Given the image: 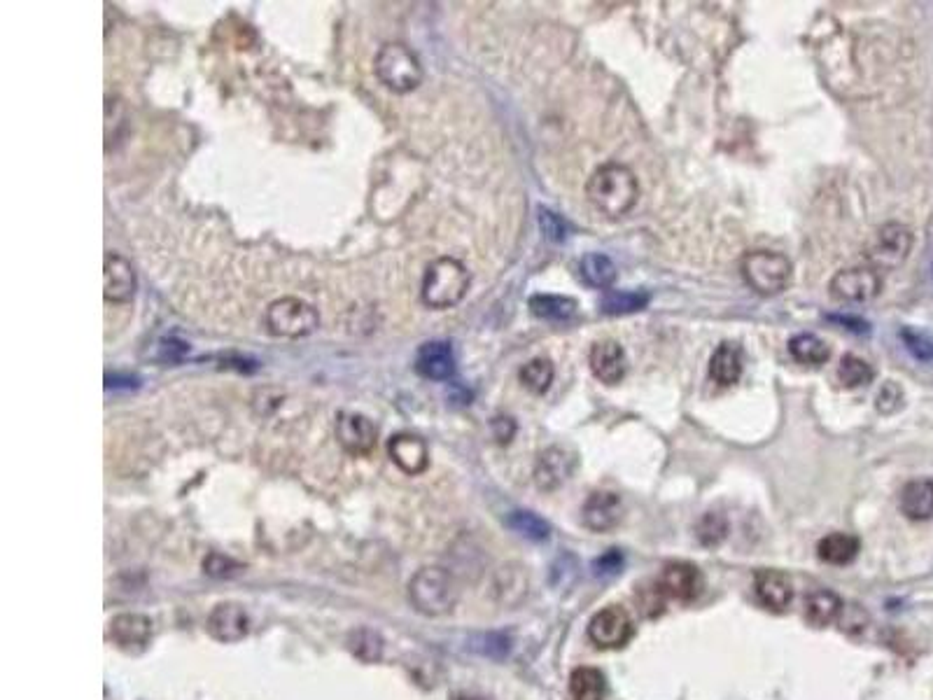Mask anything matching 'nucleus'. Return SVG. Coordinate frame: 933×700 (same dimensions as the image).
Listing matches in <instances>:
<instances>
[{
	"label": "nucleus",
	"mask_w": 933,
	"mask_h": 700,
	"mask_svg": "<svg viewBox=\"0 0 933 700\" xmlns=\"http://www.w3.org/2000/svg\"><path fill=\"white\" fill-rule=\"evenodd\" d=\"M586 196L595 210L607 217H623L640 196V182L626 164H605L586 182Z\"/></svg>",
	"instance_id": "f257e3e1"
},
{
	"label": "nucleus",
	"mask_w": 933,
	"mask_h": 700,
	"mask_svg": "<svg viewBox=\"0 0 933 700\" xmlns=\"http://www.w3.org/2000/svg\"><path fill=\"white\" fill-rule=\"evenodd\" d=\"M472 285V273L455 257H439L427 264L423 276V301L434 311L458 306Z\"/></svg>",
	"instance_id": "f03ea898"
},
{
	"label": "nucleus",
	"mask_w": 933,
	"mask_h": 700,
	"mask_svg": "<svg viewBox=\"0 0 933 700\" xmlns=\"http://www.w3.org/2000/svg\"><path fill=\"white\" fill-rule=\"evenodd\" d=\"M409 600L420 614L444 616L460 600L458 579L444 567H423L409 581Z\"/></svg>",
	"instance_id": "7ed1b4c3"
},
{
	"label": "nucleus",
	"mask_w": 933,
	"mask_h": 700,
	"mask_svg": "<svg viewBox=\"0 0 933 700\" xmlns=\"http://www.w3.org/2000/svg\"><path fill=\"white\" fill-rule=\"evenodd\" d=\"M376 77L395 94H409V91L418 89L423 82V63H420L418 54L413 52L404 42H385L378 49L374 61Z\"/></svg>",
	"instance_id": "20e7f679"
},
{
	"label": "nucleus",
	"mask_w": 933,
	"mask_h": 700,
	"mask_svg": "<svg viewBox=\"0 0 933 700\" xmlns=\"http://www.w3.org/2000/svg\"><path fill=\"white\" fill-rule=\"evenodd\" d=\"M742 276H745L747 285L754 292L763 294V297H773L787 290L791 283V262L782 252L770 250H754L742 257L740 264Z\"/></svg>",
	"instance_id": "39448f33"
},
{
	"label": "nucleus",
	"mask_w": 933,
	"mask_h": 700,
	"mask_svg": "<svg viewBox=\"0 0 933 700\" xmlns=\"http://www.w3.org/2000/svg\"><path fill=\"white\" fill-rule=\"evenodd\" d=\"M266 329L283 339H301L313 334L320 325V315L311 304L299 297H283L266 308Z\"/></svg>",
	"instance_id": "423d86ee"
},
{
	"label": "nucleus",
	"mask_w": 933,
	"mask_h": 700,
	"mask_svg": "<svg viewBox=\"0 0 933 700\" xmlns=\"http://www.w3.org/2000/svg\"><path fill=\"white\" fill-rule=\"evenodd\" d=\"M913 243H915L913 231H910L906 224H901V222L882 224L866 245L868 266H873L875 271L899 269V266L910 257Z\"/></svg>",
	"instance_id": "0eeeda50"
},
{
	"label": "nucleus",
	"mask_w": 933,
	"mask_h": 700,
	"mask_svg": "<svg viewBox=\"0 0 933 700\" xmlns=\"http://www.w3.org/2000/svg\"><path fill=\"white\" fill-rule=\"evenodd\" d=\"M635 623L626 607H602L588 623V637L598 649H621L633 640Z\"/></svg>",
	"instance_id": "6e6552de"
},
{
	"label": "nucleus",
	"mask_w": 933,
	"mask_h": 700,
	"mask_svg": "<svg viewBox=\"0 0 933 700\" xmlns=\"http://www.w3.org/2000/svg\"><path fill=\"white\" fill-rule=\"evenodd\" d=\"M831 297L840 304H866L882 290V278L873 266H852L831 278Z\"/></svg>",
	"instance_id": "1a4fd4ad"
},
{
	"label": "nucleus",
	"mask_w": 933,
	"mask_h": 700,
	"mask_svg": "<svg viewBox=\"0 0 933 700\" xmlns=\"http://www.w3.org/2000/svg\"><path fill=\"white\" fill-rule=\"evenodd\" d=\"M154 635V623L150 616L138 612H124L112 616L108 626V637L117 649L126 654H143L150 647Z\"/></svg>",
	"instance_id": "9d476101"
},
{
	"label": "nucleus",
	"mask_w": 933,
	"mask_h": 700,
	"mask_svg": "<svg viewBox=\"0 0 933 700\" xmlns=\"http://www.w3.org/2000/svg\"><path fill=\"white\" fill-rule=\"evenodd\" d=\"M661 591L665 593V598L677 600V602H693L700 598L705 588V577L700 572V567L693 563H686V560H675V563H668L663 567L661 577L656 579Z\"/></svg>",
	"instance_id": "9b49d317"
},
{
	"label": "nucleus",
	"mask_w": 933,
	"mask_h": 700,
	"mask_svg": "<svg viewBox=\"0 0 933 700\" xmlns=\"http://www.w3.org/2000/svg\"><path fill=\"white\" fill-rule=\"evenodd\" d=\"M378 430L367 416L355 411H341L336 416V441L350 455H369L376 448Z\"/></svg>",
	"instance_id": "f8f14e48"
},
{
	"label": "nucleus",
	"mask_w": 933,
	"mask_h": 700,
	"mask_svg": "<svg viewBox=\"0 0 933 700\" xmlns=\"http://www.w3.org/2000/svg\"><path fill=\"white\" fill-rule=\"evenodd\" d=\"M574 469H577V455L567 451L563 446H551L537 458L535 465V483L539 490L551 493L558 490L563 483L572 479Z\"/></svg>",
	"instance_id": "ddd939ff"
},
{
	"label": "nucleus",
	"mask_w": 933,
	"mask_h": 700,
	"mask_svg": "<svg viewBox=\"0 0 933 700\" xmlns=\"http://www.w3.org/2000/svg\"><path fill=\"white\" fill-rule=\"evenodd\" d=\"M138 287L136 271L131 262L117 252H108L103 264V297L108 304H126Z\"/></svg>",
	"instance_id": "4468645a"
},
{
	"label": "nucleus",
	"mask_w": 933,
	"mask_h": 700,
	"mask_svg": "<svg viewBox=\"0 0 933 700\" xmlns=\"http://www.w3.org/2000/svg\"><path fill=\"white\" fill-rule=\"evenodd\" d=\"M623 502L612 490H595L581 507V521L593 532H609L621 523Z\"/></svg>",
	"instance_id": "2eb2a0df"
},
{
	"label": "nucleus",
	"mask_w": 933,
	"mask_h": 700,
	"mask_svg": "<svg viewBox=\"0 0 933 700\" xmlns=\"http://www.w3.org/2000/svg\"><path fill=\"white\" fill-rule=\"evenodd\" d=\"M206 628L210 637L217 642H238L243 640L250 630L248 612H245L243 605H238V602H220V605H215L213 612L208 614Z\"/></svg>",
	"instance_id": "dca6fc26"
},
{
	"label": "nucleus",
	"mask_w": 933,
	"mask_h": 700,
	"mask_svg": "<svg viewBox=\"0 0 933 700\" xmlns=\"http://www.w3.org/2000/svg\"><path fill=\"white\" fill-rule=\"evenodd\" d=\"M413 369L427 381H451L455 376V355L448 341H427L418 348Z\"/></svg>",
	"instance_id": "f3484780"
},
{
	"label": "nucleus",
	"mask_w": 933,
	"mask_h": 700,
	"mask_svg": "<svg viewBox=\"0 0 933 700\" xmlns=\"http://www.w3.org/2000/svg\"><path fill=\"white\" fill-rule=\"evenodd\" d=\"M588 362H591L593 376L605 385L621 383V378L626 376V350L612 339L595 341Z\"/></svg>",
	"instance_id": "a211bd4d"
},
{
	"label": "nucleus",
	"mask_w": 933,
	"mask_h": 700,
	"mask_svg": "<svg viewBox=\"0 0 933 700\" xmlns=\"http://www.w3.org/2000/svg\"><path fill=\"white\" fill-rule=\"evenodd\" d=\"M754 593L763 607L784 612L794 600V581L782 570H759L754 577Z\"/></svg>",
	"instance_id": "6ab92c4d"
},
{
	"label": "nucleus",
	"mask_w": 933,
	"mask_h": 700,
	"mask_svg": "<svg viewBox=\"0 0 933 700\" xmlns=\"http://www.w3.org/2000/svg\"><path fill=\"white\" fill-rule=\"evenodd\" d=\"M388 453L392 462L409 476L423 474L427 465H430V451H427L425 441L416 437V434H395V437L388 441Z\"/></svg>",
	"instance_id": "aec40b11"
},
{
	"label": "nucleus",
	"mask_w": 933,
	"mask_h": 700,
	"mask_svg": "<svg viewBox=\"0 0 933 700\" xmlns=\"http://www.w3.org/2000/svg\"><path fill=\"white\" fill-rule=\"evenodd\" d=\"M899 507L910 521H929L933 516V481L915 479L901 488Z\"/></svg>",
	"instance_id": "412c9836"
},
{
	"label": "nucleus",
	"mask_w": 933,
	"mask_h": 700,
	"mask_svg": "<svg viewBox=\"0 0 933 700\" xmlns=\"http://www.w3.org/2000/svg\"><path fill=\"white\" fill-rule=\"evenodd\" d=\"M528 588H530V577L523 567L507 565L495 572L493 593H495L497 602L504 607H516L518 602H523L525 595H528Z\"/></svg>",
	"instance_id": "4be33fe9"
},
{
	"label": "nucleus",
	"mask_w": 933,
	"mask_h": 700,
	"mask_svg": "<svg viewBox=\"0 0 933 700\" xmlns=\"http://www.w3.org/2000/svg\"><path fill=\"white\" fill-rule=\"evenodd\" d=\"M840 612H843V600H840L838 593L829 591V588L812 591L808 600H805V619L815 628L831 626L833 621H838Z\"/></svg>",
	"instance_id": "5701e85b"
},
{
	"label": "nucleus",
	"mask_w": 933,
	"mask_h": 700,
	"mask_svg": "<svg viewBox=\"0 0 933 700\" xmlns=\"http://www.w3.org/2000/svg\"><path fill=\"white\" fill-rule=\"evenodd\" d=\"M859 551L861 542L850 532H831L817 544L819 558L829 565H850L859 556Z\"/></svg>",
	"instance_id": "b1692460"
},
{
	"label": "nucleus",
	"mask_w": 933,
	"mask_h": 700,
	"mask_svg": "<svg viewBox=\"0 0 933 700\" xmlns=\"http://www.w3.org/2000/svg\"><path fill=\"white\" fill-rule=\"evenodd\" d=\"M710 376L714 383L724 385H735L742 376V353L735 343H721V346L714 350L712 360H710Z\"/></svg>",
	"instance_id": "393cba45"
},
{
	"label": "nucleus",
	"mask_w": 933,
	"mask_h": 700,
	"mask_svg": "<svg viewBox=\"0 0 933 700\" xmlns=\"http://www.w3.org/2000/svg\"><path fill=\"white\" fill-rule=\"evenodd\" d=\"M570 696L572 700H605L607 698V677L602 670L584 665V668L572 670L570 675Z\"/></svg>",
	"instance_id": "a878e982"
},
{
	"label": "nucleus",
	"mask_w": 933,
	"mask_h": 700,
	"mask_svg": "<svg viewBox=\"0 0 933 700\" xmlns=\"http://www.w3.org/2000/svg\"><path fill=\"white\" fill-rule=\"evenodd\" d=\"M528 306L535 318L551 322L570 320L577 313V301L572 297H563V294H532Z\"/></svg>",
	"instance_id": "bb28decb"
},
{
	"label": "nucleus",
	"mask_w": 933,
	"mask_h": 700,
	"mask_svg": "<svg viewBox=\"0 0 933 700\" xmlns=\"http://www.w3.org/2000/svg\"><path fill=\"white\" fill-rule=\"evenodd\" d=\"M579 271H581V278H584V283L595 287V290L607 292L616 280L614 262L607 255H600V252L584 255V259L579 262Z\"/></svg>",
	"instance_id": "cd10ccee"
},
{
	"label": "nucleus",
	"mask_w": 933,
	"mask_h": 700,
	"mask_svg": "<svg viewBox=\"0 0 933 700\" xmlns=\"http://www.w3.org/2000/svg\"><path fill=\"white\" fill-rule=\"evenodd\" d=\"M649 292L644 290H607L600 299V311L607 315H628L649 306Z\"/></svg>",
	"instance_id": "c85d7f7f"
},
{
	"label": "nucleus",
	"mask_w": 933,
	"mask_h": 700,
	"mask_svg": "<svg viewBox=\"0 0 933 700\" xmlns=\"http://www.w3.org/2000/svg\"><path fill=\"white\" fill-rule=\"evenodd\" d=\"M789 353L796 362L819 367V364L829 362L831 348L826 346V341H822L815 334H798L789 341Z\"/></svg>",
	"instance_id": "c756f323"
},
{
	"label": "nucleus",
	"mask_w": 933,
	"mask_h": 700,
	"mask_svg": "<svg viewBox=\"0 0 933 700\" xmlns=\"http://www.w3.org/2000/svg\"><path fill=\"white\" fill-rule=\"evenodd\" d=\"M553 376H556V369H553L549 357H535V360L523 364L521 374H518L523 388L530 390L532 395H544L551 388Z\"/></svg>",
	"instance_id": "7c9ffc66"
},
{
	"label": "nucleus",
	"mask_w": 933,
	"mask_h": 700,
	"mask_svg": "<svg viewBox=\"0 0 933 700\" xmlns=\"http://www.w3.org/2000/svg\"><path fill=\"white\" fill-rule=\"evenodd\" d=\"M507 525L521 537L530 539V542H544V539L551 537V525L542 516H537L535 511H511L507 516Z\"/></svg>",
	"instance_id": "2f4dec72"
},
{
	"label": "nucleus",
	"mask_w": 933,
	"mask_h": 700,
	"mask_svg": "<svg viewBox=\"0 0 933 700\" xmlns=\"http://www.w3.org/2000/svg\"><path fill=\"white\" fill-rule=\"evenodd\" d=\"M348 649L362 663H376L383 656V637L371 628H357L348 637Z\"/></svg>",
	"instance_id": "473e14b6"
},
{
	"label": "nucleus",
	"mask_w": 933,
	"mask_h": 700,
	"mask_svg": "<svg viewBox=\"0 0 933 700\" xmlns=\"http://www.w3.org/2000/svg\"><path fill=\"white\" fill-rule=\"evenodd\" d=\"M696 537L703 546H719L728 537V518L719 511H707L696 523Z\"/></svg>",
	"instance_id": "72a5a7b5"
},
{
	"label": "nucleus",
	"mask_w": 933,
	"mask_h": 700,
	"mask_svg": "<svg viewBox=\"0 0 933 700\" xmlns=\"http://www.w3.org/2000/svg\"><path fill=\"white\" fill-rule=\"evenodd\" d=\"M838 378L845 388H861V385H868L873 381V369L871 364L861 360V357L845 355L843 360H840Z\"/></svg>",
	"instance_id": "f704fd0d"
},
{
	"label": "nucleus",
	"mask_w": 933,
	"mask_h": 700,
	"mask_svg": "<svg viewBox=\"0 0 933 700\" xmlns=\"http://www.w3.org/2000/svg\"><path fill=\"white\" fill-rule=\"evenodd\" d=\"M469 647H472L474 651H479V654H483V656L502 658V656L507 654V651L511 649V644H509V640H507V637H504V635L488 633V635L474 637Z\"/></svg>",
	"instance_id": "c9c22d12"
},
{
	"label": "nucleus",
	"mask_w": 933,
	"mask_h": 700,
	"mask_svg": "<svg viewBox=\"0 0 933 700\" xmlns=\"http://www.w3.org/2000/svg\"><path fill=\"white\" fill-rule=\"evenodd\" d=\"M539 229H542V234L553 243H563L567 238V224L563 217L553 213V210H539Z\"/></svg>",
	"instance_id": "e433bc0d"
},
{
	"label": "nucleus",
	"mask_w": 933,
	"mask_h": 700,
	"mask_svg": "<svg viewBox=\"0 0 933 700\" xmlns=\"http://www.w3.org/2000/svg\"><path fill=\"white\" fill-rule=\"evenodd\" d=\"M238 570H241V563H236L234 558L222 556V553L217 551L208 553L206 560H203V572H206L208 577H231V574H236Z\"/></svg>",
	"instance_id": "4c0bfd02"
},
{
	"label": "nucleus",
	"mask_w": 933,
	"mask_h": 700,
	"mask_svg": "<svg viewBox=\"0 0 933 700\" xmlns=\"http://www.w3.org/2000/svg\"><path fill=\"white\" fill-rule=\"evenodd\" d=\"M637 602H640L642 612L647 616L661 614L663 607H665V593L661 591V586H658V581H654V586H651V588H647V586L637 588Z\"/></svg>",
	"instance_id": "58836bf2"
},
{
	"label": "nucleus",
	"mask_w": 933,
	"mask_h": 700,
	"mask_svg": "<svg viewBox=\"0 0 933 700\" xmlns=\"http://www.w3.org/2000/svg\"><path fill=\"white\" fill-rule=\"evenodd\" d=\"M903 406V390L894 381H887L878 392V411L896 413Z\"/></svg>",
	"instance_id": "ea45409f"
},
{
	"label": "nucleus",
	"mask_w": 933,
	"mask_h": 700,
	"mask_svg": "<svg viewBox=\"0 0 933 700\" xmlns=\"http://www.w3.org/2000/svg\"><path fill=\"white\" fill-rule=\"evenodd\" d=\"M903 341L917 360H933V341L913 329H903Z\"/></svg>",
	"instance_id": "a19ab883"
},
{
	"label": "nucleus",
	"mask_w": 933,
	"mask_h": 700,
	"mask_svg": "<svg viewBox=\"0 0 933 700\" xmlns=\"http://www.w3.org/2000/svg\"><path fill=\"white\" fill-rule=\"evenodd\" d=\"M838 621L847 633H861L868 623V614L859 605H843V612H840Z\"/></svg>",
	"instance_id": "79ce46f5"
},
{
	"label": "nucleus",
	"mask_w": 933,
	"mask_h": 700,
	"mask_svg": "<svg viewBox=\"0 0 933 700\" xmlns=\"http://www.w3.org/2000/svg\"><path fill=\"white\" fill-rule=\"evenodd\" d=\"M490 427H493L495 439L500 441V444H509V441L514 439V434H516V423H514V418H509V416L493 418Z\"/></svg>",
	"instance_id": "37998d69"
},
{
	"label": "nucleus",
	"mask_w": 933,
	"mask_h": 700,
	"mask_svg": "<svg viewBox=\"0 0 933 700\" xmlns=\"http://www.w3.org/2000/svg\"><path fill=\"white\" fill-rule=\"evenodd\" d=\"M623 567V556L616 549H612L605 556L595 560V572L598 574H616Z\"/></svg>",
	"instance_id": "c03bdc74"
},
{
	"label": "nucleus",
	"mask_w": 933,
	"mask_h": 700,
	"mask_svg": "<svg viewBox=\"0 0 933 700\" xmlns=\"http://www.w3.org/2000/svg\"><path fill=\"white\" fill-rule=\"evenodd\" d=\"M105 388L108 390H131L138 388V378L131 374H105Z\"/></svg>",
	"instance_id": "a18cd8bd"
},
{
	"label": "nucleus",
	"mask_w": 933,
	"mask_h": 700,
	"mask_svg": "<svg viewBox=\"0 0 933 700\" xmlns=\"http://www.w3.org/2000/svg\"><path fill=\"white\" fill-rule=\"evenodd\" d=\"M831 320H836L840 322V325H854V332H866L868 325L864 320H859V318H850V315H847V318H843V315H833Z\"/></svg>",
	"instance_id": "49530a36"
},
{
	"label": "nucleus",
	"mask_w": 933,
	"mask_h": 700,
	"mask_svg": "<svg viewBox=\"0 0 933 700\" xmlns=\"http://www.w3.org/2000/svg\"><path fill=\"white\" fill-rule=\"evenodd\" d=\"M453 700H483L481 696H472V693H458Z\"/></svg>",
	"instance_id": "de8ad7c7"
}]
</instances>
